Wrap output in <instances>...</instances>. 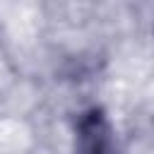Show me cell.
Segmentation results:
<instances>
[{
	"label": "cell",
	"mask_w": 154,
	"mask_h": 154,
	"mask_svg": "<svg viewBox=\"0 0 154 154\" xmlns=\"http://www.w3.org/2000/svg\"><path fill=\"white\" fill-rule=\"evenodd\" d=\"M72 154H123L103 106H87L72 123Z\"/></svg>",
	"instance_id": "6da1fadb"
}]
</instances>
